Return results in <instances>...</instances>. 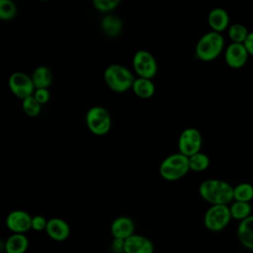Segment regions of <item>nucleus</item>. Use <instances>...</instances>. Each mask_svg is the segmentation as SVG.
I'll list each match as a JSON object with an SVG mask.
<instances>
[{
    "label": "nucleus",
    "instance_id": "obj_1",
    "mask_svg": "<svg viewBox=\"0 0 253 253\" xmlns=\"http://www.w3.org/2000/svg\"><path fill=\"white\" fill-rule=\"evenodd\" d=\"M199 194L203 200L212 205H228L233 199V187L220 179H208L201 183Z\"/></svg>",
    "mask_w": 253,
    "mask_h": 253
},
{
    "label": "nucleus",
    "instance_id": "obj_2",
    "mask_svg": "<svg viewBox=\"0 0 253 253\" xmlns=\"http://www.w3.org/2000/svg\"><path fill=\"white\" fill-rule=\"evenodd\" d=\"M224 38L220 33L211 31L203 35L196 45V56L202 61L217 58L224 49Z\"/></svg>",
    "mask_w": 253,
    "mask_h": 253
},
{
    "label": "nucleus",
    "instance_id": "obj_3",
    "mask_svg": "<svg viewBox=\"0 0 253 253\" xmlns=\"http://www.w3.org/2000/svg\"><path fill=\"white\" fill-rule=\"evenodd\" d=\"M104 79L107 86L118 93L130 89L135 80L132 72L119 63L111 64L105 69Z\"/></svg>",
    "mask_w": 253,
    "mask_h": 253
},
{
    "label": "nucleus",
    "instance_id": "obj_4",
    "mask_svg": "<svg viewBox=\"0 0 253 253\" xmlns=\"http://www.w3.org/2000/svg\"><path fill=\"white\" fill-rule=\"evenodd\" d=\"M190 169L189 157L178 152L167 156L159 166L161 177L167 181H176L183 178Z\"/></svg>",
    "mask_w": 253,
    "mask_h": 253
},
{
    "label": "nucleus",
    "instance_id": "obj_5",
    "mask_svg": "<svg viewBox=\"0 0 253 253\" xmlns=\"http://www.w3.org/2000/svg\"><path fill=\"white\" fill-rule=\"evenodd\" d=\"M86 125L88 129L95 135L107 134L112 126V118L109 111L101 106H94L86 113Z\"/></svg>",
    "mask_w": 253,
    "mask_h": 253
},
{
    "label": "nucleus",
    "instance_id": "obj_6",
    "mask_svg": "<svg viewBox=\"0 0 253 253\" xmlns=\"http://www.w3.org/2000/svg\"><path fill=\"white\" fill-rule=\"evenodd\" d=\"M231 218L230 210L227 205H212L204 215V224L209 230L217 232L224 229Z\"/></svg>",
    "mask_w": 253,
    "mask_h": 253
},
{
    "label": "nucleus",
    "instance_id": "obj_7",
    "mask_svg": "<svg viewBox=\"0 0 253 253\" xmlns=\"http://www.w3.org/2000/svg\"><path fill=\"white\" fill-rule=\"evenodd\" d=\"M132 66L135 73L146 79L153 78L158 69V65L154 56L147 50L139 49L137 50L132 57Z\"/></svg>",
    "mask_w": 253,
    "mask_h": 253
},
{
    "label": "nucleus",
    "instance_id": "obj_8",
    "mask_svg": "<svg viewBox=\"0 0 253 253\" xmlns=\"http://www.w3.org/2000/svg\"><path fill=\"white\" fill-rule=\"evenodd\" d=\"M203 144V137L200 132L195 127L185 128L178 139V149L179 152L187 157H190L198 152H200Z\"/></svg>",
    "mask_w": 253,
    "mask_h": 253
},
{
    "label": "nucleus",
    "instance_id": "obj_9",
    "mask_svg": "<svg viewBox=\"0 0 253 253\" xmlns=\"http://www.w3.org/2000/svg\"><path fill=\"white\" fill-rule=\"evenodd\" d=\"M8 84L11 92L16 97L22 100L30 96H33L36 90L32 77H30L28 74L21 71L12 73L9 77Z\"/></svg>",
    "mask_w": 253,
    "mask_h": 253
},
{
    "label": "nucleus",
    "instance_id": "obj_10",
    "mask_svg": "<svg viewBox=\"0 0 253 253\" xmlns=\"http://www.w3.org/2000/svg\"><path fill=\"white\" fill-rule=\"evenodd\" d=\"M249 56L244 43L230 42L224 50L225 63L233 69L242 68L247 63Z\"/></svg>",
    "mask_w": 253,
    "mask_h": 253
},
{
    "label": "nucleus",
    "instance_id": "obj_11",
    "mask_svg": "<svg viewBox=\"0 0 253 253\" xmlns=\"http://www.w3.org/2000/svg\"><path fill=\"white\" fill-rule=\"evenodd\" d=\"M33 216L22 210L11 211L6 217V226L13 233L24 234L32 228Z\"/></svg>",
    "mask_w": 253,
    "mask_h": 253
},
{
    "label": "nucleus",
    "instance_id": "obj_12",
    "mask_svg": "<svg viewBox=\"0 0 253 253\" xmlns=\"http://www.w3.org/2000/svg\"><path fill=\"white\" fill-rule=\"evenodd\" d=\"M153 251L152 241L143 235L134 233L125 240L124 253H153Z\"/></svg>",
    "mask_w": 253,
    "mask_h": 253
},
{
    "label": "nucleus",
    "instance_id": "obj_13",
    "mask_svg": "<svg viewBox=\"0 0 253 253\" xmlns=\"http://www.w3.org/2000/svg\"><path fill=\"white\" fill-rule=\"evenodd\" d=\"M45 232L54 241H64L70 235V226L64 219L52 217L47 220Z\"/></svg>",
    "mask_w": 253,
    "mask_h": 253
},
{
    "label": "nucleus",
    "instance_id": "obj_14",
    "mask_svg": "<svg viewBox=\"0 0 253 253\" xmlns=\"http://www.w3.org/2000/svg\"><path fill=\"white\" fill-rule=\"evenodd\" d=\"M134 222L128 216H119L111 224V233L117 239H127L134 234Z\"/></svg>",
    "mask_w": 253,
    "mask_h": 253
},
{
    "label": "nucleus",
    "instance_id": "obj_15",
    "mask_svg": "<svg viewBox=\"0 0 253 253\" xmlns=\"http://www.w3.org/2000/svg\"><path fill=\"white\" fill-rule=\"evenodd\" d=\"M208 23L211 31L221 34L229 28L230 18L225 9L216 7L210 11L208 15Z\"/></svg>",
    "mask_w": 253,
    "mask_h": 253
},
{
    "label": "nucleus",
    "instance_id": "obj_16",
    "mask_svg": "<svg viewBox=\"0 0 253 253\" xmlns=\"http://www.w3.org/2000/svg\"><path fill=\"white\" fill-rule=\"evenodd\" d=\"M237 237L239 242L247 249L253 250V215L240 221L237 227Z\"/></svg>",
    "mask_w": 253,
    "mask_h": 253
},
{
    "label": "nucleus",
    "instance_id": "obj_17",
    "mask_svg": "<svg viewBox=\"0 0 253 253\" xmlns=\"http://www.w3.org/2000/svg\"><path fill=\"white\" fill-rule=\"evenodd\" d=\"M29 247V240L25 234L13 233L4 242L5 253H25Z\"/></svg>",
    "mask_w": 253,
    "mask_h": 253
},
{
    "label": "nucleus",
    "instance_id": "obj_18",
    "mask_svg": "<svg viewBox=\"0 0 253 253\" xmlns=\"http://www.w3.org/2000/svg\"><path fill=\"white\" fill-rule=\"evenodd\" d=\"M101 29L108 37L114 38L122 33L123 22L118 16L107 14L101 20Z\"/></svg>",
    "mask_w": 253,
    "mask_h": 253
},
{
    "label": "nucleus",
    "instance_id": "obj_19",
    "mask_svg": "<svg viewBox=\"0 0 253 253\" xmlns=\"http://www.w3.org/2000/svg\"><path fill=\"white\" fill-rule=\"evenodd\" d=\"M32 80L36 89H47L52 82V73L47 66H38L32 74Z\"/></svg>",
    "mask_w": 253,
    "mask_h": 253
},
{
    "label": "nucleus",
    "instance_id": "obj_20",
    "mask_svg": "<svg viewBox=\"0 0 253 253\" xmlns=\"http://www.w3.org/2000/svg\"><path fill=\"white\" fill-rule=\"evenodd\" d=\"M131 89L133 93L141 99H148L152 97L155 92V86L151 81V79H146L141 77L135 78Z\"/></svg>",
    "mask_w": 253,
    "mask_h": 253
},
{
    "label": "nucleus",
    "instance_id": "obj_21",
    "mask_svg": "<svg viewBox=\"0 0 253 253\" xmlns=\"http://www.w3.org/2000/svg\"><path fill=\"white\" fill-rule=\"evenodd\" d=\"M233 199L238 202L250 203L253 200V185L249 182H241L234 186Z\"/></svg>",
    "mask_w": 253,
    "mask_h": 253
},
{
    "label": "nucleus",
    "instance_id": "obj_22",
    "mask_svg": "<svg viewBox=\"0 0 253 253\" xmlns=\"http://www.w3.org/2000/svg\"><path fill=\"white\" fill-rule=\"evenodd\" d=\"M229 210H230V214H231L232 218L242 221L251 215L252 207H251L250 203L234 201L230 205Z\"/></svg>",
    "mask_w": 253,
    "mask_h": 253
},
{
    "label": "nucleus",
    "instance_id": "obj_23",
    "mask_svg": "<svg viewBox=\"0 0 253 253\" xmlns=\"http://www.w3.org/2000/svg\"><path fill=\"white\" fill-rule=\"evenodd\" d=\"M249 31L243 24L240 23H234L229 26L227 29V36L231 42H237V43H244L246 41Z\"/></svg>",
    "mask_w": 253,
    "mask_h": 253
},
{
    "label": "nucleus",
    "instance_id": "obj_24",
    "mask_svg": "<svg viewBox=\"0 0 253 253\" xmlns=\"http://www.w3.org/2000/svg\"><path fill=\"white\" fill-rule=\"evenodd\" d=\"M210 157L203 152H198L189 157L190 169L195 172H202L209 168L210 166Z\"/></svg>",
    "mask_w": 253,
    "mask_h": 253
},
{
    "label": "nucleus",
    "instance_id": "obj_25",
    "mask_svg": "<svg viewBox=\"0 0 253 253\" xmlns=\"http://www.w3.org/2000/svg\"><path fill=\"white\" fill-rule=\"evenodd\" d=\"M17 15V5L11 0H0V19L10 21Z\"/></svg>",
    "mask_w": 253,
    "mask_h": 253
},
{
    "label": "nucleus",
    "instance_id": "obj_26",
    "mask_svg": "<svg viewBox=\"0 0 253 253\" xmlns=\"http://www.w3.org/2000/svg\"><path fill=\"white\" fill-rule=\"evenodd\" d=\"M22 108L24 112L30 117H37L42 110V105L36 100L34 96H30L23 100Z\"/></svg>",
    "mask_w": 253,
    "mask_h": 253
},
{
    "label": "nucleus",
    "instance_id": "obj_27",
    "mask_svg": "<svg viewBox=\"0 0 253 253\" xmlns=\"http://www.w3.org/2000/svg\"><path fill=\"white\" fill-rule=\"evenodd\" d=\"M120 5V0H94V8L101 13H109Z\"/></svg>",
    "mask_w": 253,
    "mask_h": 253
},
{
    "label": "nucleus",
    "instance_id": "obj_28",
    "mask_svg": "<svg viewBox=\"0 0 253 253\" xmlns=\"http://www.w3.org/2000/svg\"><path fill=\"white\" fill-rule=\"evenodd\" d=\"M47 225V220L42 215H35L32 219V229L35 231L45 230Z\"/></svg>",
    "mask_w": 253,
    "mask_h": 253
},
{
    "label": "nucleus",
    "instance_id": "obj_29",
    "mask_svg": "<svg viewBox=\"0 0 253 253\" xmlns=\"http://www.w3.org/2000/svg\"><path fill=\"white\" fill-rule=\"evenodd\" d=\"M33 96L36 98V100H37L41 105H43V104H45V103L48 102L49 97H50V94H49L48 89L42 88V89H36Z\"/></svg>",
    "mask_w": 253,
    "mask_h": 253
},
{
    "label": "nucleus",
    "instance_id": "obj_30",
    "mask_svg": "<svg viewBox=\"0 0 253 253\" xmlns=\"http://www.w3.org/2000/svg\"><path fill=\"white\" fill-rule=\"evenodd\" d=\"M244 45L250 56L253 57V32H250L246 41L244 42Z\"/></svg>",
    "mask_w": 253,
    "mask_h": 253
},
{
    "label": "nucleus",
    "instance_id": "obj_31",
    "mask_svg": "<svg viewBox=\"0 0 253 253\" xmlns=\"http://www.w3.org/2000/svg\"><path fill=\"white\" fill-rule=\"evenodd\" d=\"M113 249L117 252H124V247H125V240L123 239H117V238H114V241H113Z\"/></svg>",
    "mask_w": 253,
    "mask_h": 253
}]
</instances>
